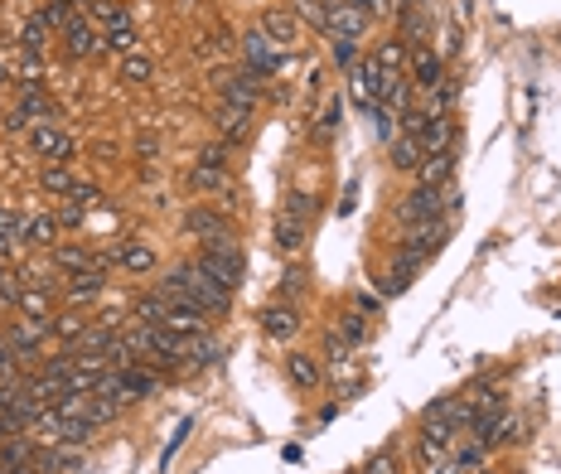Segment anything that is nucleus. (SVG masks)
I'll return each instance as SVG.
<instances>
[{
  "instance_id": "obj_18",
  "label": "nucleus",
  "mask_w": 561,
  "mask_h": 474,
  "mask_svg": "<svg viewBox=\"0 0 561 474\" xmlns=\"http://www.w3.org/2000/svg\"><path fill=\"white\" fill-rule=\"evenodd\" d=\"M295 10H301V20H305V25H315V30H325V34H329L334 0H295Z\"/></svg>"
},
{
  "instance_id": "obj_43",
  "label": "nucleus",
  "mask_w": 561,
  "mask_h": 474,
  "mask_svg": "<svg viewBox=\"0 0 561 474\" xmlns=\"http://www.w3.org/2000/svg\"><path fill=\"white\" fill-rule=\"evenodd\" d=\"M344 339H349V343H358V339H363V319H358V315H349V319H344Z\"/></svg>"
},
{
  "instance_id": "obj_21",
  "label": "nucleus",
  "mask_w": 561,
  "mask_h": 474,
  "mask_svg": "<svg viewBox=\"0 0 561 474\" xmlns=\"http://www.w3.org/2000/svg\"><path fill=\"white\" fill-rule=\"evenodd\" d=\"M301 242H305V223L285 213V218L276 223V247H281V252H295V247H301Z\"/></svg>"
},
{
  "instance_id": "obj_39",
  "label": "nucleus",
  "mask_w": 561,
  "mask_h": 474,
  "mask_svg": "<svg viewBox=\"0 0 561 474\" xmlns=\"http://www.w3.org/2000/svg\"><path fill=\"white\" fill-rule=\"evenodd\" d=\"M334 63L353 68V39H334Z\"/></svg>"
},
{
  "instance_id": "obj_27",
  "label": "nucleus",
  "mask_w": 561,
  "mask_h": 474,
  "mask_svg": "<svg viewBox=\"0 0 561 474\" xmlns=\"http://www.w3.org/2000/svg\"><path fill=\"white\" fill-rule=\"evenodd\" d=\"M136 315L146 319V325H165V315H170V300H165V295L155 291V295H146V300L136 305Z\"/></svg>"
},
{
  "instance_id": "obj_12",
  "label": "nucleus",
  "mask_w": 561,
  "mask_h": 474,
  "mask_svg": "<svg viewBox=\"0 0 561 474\" xmlns=\"http://www.w3.org/2000/svg\"><path fill=\"white\" fill-rule=\"evenodd\" d=\"M416 140H421V150H426V156H436V150H446L450 146V122H446V116H426V126H421V136H416Z\"/></svg>"
},
{
  "instance_id": "obj_6",
  "label": "nucleus",
  "mask_w": 561,
  "mask_h": 474,
  "mask_svg": "<svg viewBox=\"0 0 561 474\" xmlns=\"http://www.w3.org/2000/svg\"><path fill=\"white\" fill-rule=\"evenodd\" d=\"M368 30V15L358 5H349V0H344V5H334V15H329V39H353L358 44V34Z\"/></svg>"
},
{
  "instance_id": "obj_1",
  "label": "nucleus",
  "mask_w": 561,
  "mask_h": 474,
  "mask_svg": "<svg viewBox=\"0 0 561 474\" xmlns=\"http://www.w3.org/2000/svg\"><path fill=\"white\" fill-rule=\"evenodd\" d=\"M199 267H204L223 291H237V286H242V276H247V262H242V252H237L233 242L204 247V252H199Z\"/></svg>"
},
{
  "instance_id": "obj_9",
  "label": "nucleus",
  "mask_w": 561,
  "mask_h": 474,
  "mask_svg": "<svg viewBox=\"0 0 561 474\" xmlns=\"http://www.w3.org/2000/svg\"><path fill=\"white\" fill-rule=\"evenodd\" d=\"M165 329H174V334H184V339H199L208 325H204V310H199V305H170Z\"/></svg>"
},
{
  "instance_id": "obj_31",
  "label": "nucleus",
  "mask_w": 561,
  "mask_h": 474,
  "mask_svg": "<svg viewBox=\"0 0 561 474\" xmlns=\"http://www.w3.org/2000/svg\"><path fill=\"white\" fill-rule=\"evenodd\" d=\"M416 82H421V88H436V82H440V58L436 54L416 58Z\"/></svg>"
},
{
  "instance_id": "obj_26",
  "label": "nucleus",
  "mask_w": 561,
  "mask_h": 474,
  "mask_svg": "<svg viewBox=\"0 0 561 474\" xmlns=\"http://www.w3.org/2000/svg\"><path fill=\"white\" fill-rule=\"evenodd\" d=\"M150 73L155 68H150L146 54H126L122 58V82H150Z\"/></svg>"
},
{
  "instance_id": "obj_35",
  "label": "nucleus",
  "mask_w": 561,
  "mask_h": 474,
  "mask_svg": "<svg viewBox=\"0 0 561 474\" xmlns=\"http://www.w3.org/2000/svg\"><path fill=\"white\" fill-rule=\"evenodd\" d=\"M20 116H54V102L39 97V92H30V97L20 102Z\"/></svg>"
},
{
  "instance_id": "obj_32",
  "label": "nucleus",
  "mask_w": 561,
  "mask_h": 474,
  "mask_svg": "<svg viewBox=\"0 0 561 474\" xmlns=\"http://www.w3.org/2000/svg\"><path fill=\"white\" fill-rule=\"evenodd\" d=\"M412 271H416V267H407V262H402V267H392L387 276H383V291H387V295H402V291L412 286Z\"/></svg>"
},
{
  "instance_id": "obj_40",
  "label": "nucleus",
  "mask_w": 561,
  "mask_h": 474,
  "mask_svg": "<svg viewBox=\"0 0 561 474\" xmlns=\"http://www.w3.org/2000/svg\"><path fill=\"white\" fill-rule=\"evenodd\" d=\"M73 204H78V208L98 204V184H73Z\"/></svg>"
},
{
  "instance_id": "obj_2",
  "label": "nucleus",
  "mask_w": 561,
  "mask_h": 474,
  "mask_svg": "<svg viewBox=\"0 0 561 474\" xmlns=\"http://www.w3.org/2000/svg\"><path fill=\"white\" fill-rule=\"evenodd\" d=\"M460 199L450 194V189H436V184H416V194L402 204V223L407 228H416V223H436L440 208H455Z\"/></svg>"
},
{
  "instance_id": "obj_25",
  "label": "nucleus",
  "mask_w": 561,
  "mask_h": 474,
  "mask_svg": "<svg viewBox=\"0 0 561 474\" xmlns=\"http://www.w3.org/2000/svg\"><path fill=\"white\" fill-rule=\"evenodd\" d=\"M247 122H252V112H242V106H223V136H228V140H242Z\"/></svg>"
},
{
  "instance_id": "obj_13",
  "label": "nucleus",
  "mask_w": 561,
  "mask_h": 474,
  "mask_svg": "<svg viewBox=\"0 0 561 474\" xmlns=\"http://www.w3.org/2000/svg\"><path fill=\"white\" fill-rule=\"evenodd\" d=\"M450 170H455V156H450V150H436V156H426L421 160V170H416V174H421V184H446L450 180Z\"/></svg>"
},
{
  "instance_id": "obj_20",
  "label": "nucleus",
  "mask_w": 561,
  "mask_h": 474,
  "mask_svg": "<svg viewBox=\"0 0 561 474\" xmlns=\"http://www.w3.org/2000/svg\"><path fill=\"white\" fill-rule=\"evenodd\" d=\"M15 305H20V310H25L30 319H44V325H54V319H49V291H20Z\"/></svg>"
},
{
  "instance_id": "obj_24",
  "label": "nucleus",
  "mask_w": 561,
  "mask_h": 474,
  "mask_svg": "<svg viewBox=\"0 0 561 474\" xmlns=\"http://www.w3.org/2000/svg\"><path fill=\"white\" fill-rule=\"evenodd\" d=\"M54 237H58L54 218H30L25 223V242H34V247H54Z\"/></svg>"
},
{
  "instance_id": "obj_17",
  "label": "nucleus",
  "mask_w": 561,
  "mask_h": 474,
  "mask_svg": "<svg viewBox=\"0 0 561 474\" xmlns=\"http://www.w3.org/2000/svg\"><path fill=\"white\" fill-rule=\"evenodd\" d=\"M102 286L106 281L98 276V271L82 267V271H73V281H68V295H73V300H92V295H102Z\"/></svg>"
},
{
  "instance_id": "obj_38",
  "label": "nucleus",
  "mask_w": 561,
  "mask_h": 474,
  "mask_svg": "<svg viewBox=\"0 0 561 474\" xmlns=\"http://www.w3.org/2000/svg\"><path fill=\"white\" fill-rule=\"evenodd\" d=\"M363 474H397V460H392V455H373L363 465Z\"/></svg>"
},
{
  "instance_id": "obj_5",
  "label": "nucleus",
  "mask_w": 561,
  "mask_h": 474,
  "mask_svg": "<svg viewBox=\"0 0 561 474\" xmlns=\"http://www.w3.org/2000/svg\"><path fill=\"white\" fill-rule=\"evenodd\" d=\"M30 146H34V150H39V156H44V160H54V165H64L68 156H73V140H68L64 131H58V126H54V122L34 126V131H30Z\"/></svg>"
},
{
  "instance_id": "obj_42",
  "label": "nucleus",
  "mask_w": 561,
  "mask_h": 474,
  "mask_svg": "<svg viewBox=\"0 0 561 474\" xmlns=\"http://www.w3.org/2000/svg\"><path fill=\"white\" fill-rule=\"evenodd\" d=\"M285 213L305 223V213H310V199H305V194H291V199H285Z\"/></svg>"
},
{
  "instance_id": "obj_3",
  "label": "nucleus",
  "mask_w": 561,
  "mask_h": 474,
  "mask_svg": "<svg viewBox=\"0 0 561 474\" xmlns=\"http://www.w3.org/2000/svg\"><path fill=\"white\" fill-rule=\"evenodd\" d=\"M440 247H446V223H416L407 233V242H402V262L407 267H421L426 257H436Z\"/></svg>"
},
{
  "instance_id": "obj_14",
  "label": "nucleus",
  "mask_w": 561,
  "mask_h": 474,
  "mask_svg": "<svg viewBox=\"0 0 561 474\" xmlns=\"http://www.w3.org/2000/svg\"><path fill=\"white\" fill-rule=\"evenodd\" d=\"M30 465H34V450L20 441V436L0 441V474H5V470H30Z\"/></svg>"
},
{
  "instance_id": "obj_28",
  "label": "nucleus",
  "mask_w": 561,
  "mask_h": 474,
  "mask_svg": "<svg viewBox=\"0 0 561 474\" xmlns=\"http://www.w3.org/2000/svg\"><path fill=\"white\" fill-rule=\"evenodd\" d=\"M15 237H25V218H20L15 208H0V252H5Z\"/></svg>"
},
{
  "instance_id": "obj_10",
  "label": "nucleus",
  "mask_w": 561,
  "mask_h": 474,
  "mask_svg": "<svg viewBox=\"0 0 561 474\" xmlns=\"http://www.w3.org/2000/svg\"><path fill=\"white\" fill-rule=\"evenodd\" d=\"M261 34H267L271 44H276V49H285V44H295V20L285 15V10H267V15H261Z\"/></svg>"
},
{
  "instance_id": "obj_29",
  "label": "nucleus",
  "mask_w": 561,
  "mask_h": 474,
  "mask_svg": "<svg viewBox=\"0 0 561 474\" xmlns=\"http://www.w3.org/2000/svg\"><path fill=\"white\" fill-rule=\"evenodd\" d=\"M102 49H112V54H136V34H131V25H112V34L102 39Z\"/></svg>"
},
{
  "instance_id": "obj_30",
  "label": "nucleus",
  "mask_w": 561,
  "mask_h": 474,
  "mask_svg": "<svg viewBox=\"0 0 561 474\" xmlns=\"http://www.w3.org/2000/svg\"><path fill=\"white\" fill-rule=\"evenodd\" d=\"M44 189H49V194H73V174H68L64 165H49V170H44Z\"/></svg>"
},
{
  "instance_id": "obj_44",
  "label": "nucleus",
  "mask_w": 561,
  "mask_h": 474,
  "mask_svg": "<svg viewBox=\"0 0 561 474\" xmlns=\"http://www.w3.org/2000/svg\"><path fill=\"white\" fill-rule=\"evenodd\" d=\"M349 5H363V15H387V0H349Z\"/></svg>"
},
{
  "instance_id": "obj_11",
  "label": "nucleus",
  "mask_w": 561,
  "mask_h": 474,
  "mask_svg": "<svg viewBox=\"0 0 561 474\" xmlns=\"http://www.w3.org/2000/svg\"><path fill=\"white\" fill-rule=\"evenodd\" d=\"M261 329H267V339H291L295 329H301V319H295L291 305H271V310L261 315Z\"/></svg>"
},
{
  "instance_id": "obj_7",
  "label": "nucleus",
  "mask_w": 561,
  "mask_h": 474,
  "mask_svg": "<svg viewBox=\"0 0 561 474\" xmlns=\"http://www.w3.org/2000/svg\"><path fill=\"white\" fill-rule=\"evenodd\" d=\"M64 49H68V58H88V54H98V49H102V39L88 30V20H78V15H73V20L64 25Z\"/></svg>"
},
{
  "instance_id": "obj_33",
  "label": "nucleus",
  "mask_w": 561,
  "mask_h": 474,
  "mask_svg": "<svg viewBox=\"0 0 561 474\" xmlns=\"http://www.w3.org/2000/svg\"><path fill=\"white\" fill-rule=\"evenodd\" d=\"M44 30H49V25H44V15L34 10L30 25H25V49H30V54H39V49H44Z\"/></svg>"
},
{
  "instance_id": "obj_41",
  "label": "nucleus",
  "mask_w": 561,
  "mask_h": 474,
  "mask_svg": "<svg viewBox=\"0 0 561 474\" xmlns=\"http://www.w3.org/2000/svg\"><path fill=\"white\" fill-rule=\"evenodd\" d=\"M98 15L106 25H122V5H116V0H98Z\"/></svg>"
},
{
  "instance_id": "obj_19",
  "label": "nucleus",
  "mask_w": 561,
  "mask_h": 474,
  "mask_svg": "<svg viewBox=\"0 0 561 474\" xmlns=\"http://www.w3.org/2000/svg\"><path fill=\"white\" fill-rule=\"evenodd\" d=\"M122 267L136 271V276H146V271H155V252L146 242H131V247H122Z\"/></svg>"
},
{
  "instance_id": "obj_34",
  "label": "nucleus",
  "mask_w": 561,
  "mask_h": 474,
  "mask_svg": "<svg viewBox=\"0 0 561 474\" xmlns=\"http://www.w3.org/2000/svg\"><path fill=\"white\" fill-rule=\"evenodd\" d=\"M189 184H194V189H223V170H213V165H194Z\"/></svg>"
},
{
  "instance_id": "obj_37",
  "label": "nucleus",
  "mask_w": 561,
  "mask_h": 474,
  "mask_svg": "<svg viewBox=\"0 0 561 474\" xmlns=\"http://www.w3.org/2000/svg\"><path fill=\"white\" fill-rule=\"evenodd\" d=\"M54 329H58L64 339H78V334H82V315H64V319H54Z\"/></svg>"
},
{
  "instance_id": "obj_16",
  "label": "nucleus",
  "mask_w": 561,
  "mask_h": 474,
  "mask_svg": "<svg viewBox=\"0 0 561 474\" xmlns=\"http://www.w3.org/2000/svg\"><path fill=\"white\" fill-rule=\"evenodd\" d=\"M416 156H426V150H421V140H416V136L402 131L397 140H392V165H397V170H416V165H421Z\"/></svg>"
},
{
  "instance_id": "obj_22",
  "label": "nucleus",
  "mask_w": 561,
  "mask_h": 474,
  "mask_svg": "<svg viewBox=\"0 0 561 474\" xmlns=\"http://www.w3.org/2000/svg\"><path fill=\"white\" fill-rule=\"evenodd\" d=\"M402 58H407V49H402L397 39H387L383 49L373 54V63H378V73H383V78H392V73H402Z\"/></svg>"
},
{
  "instance_id": "obj_36",
  "label": "nucleus",
  "mask_w": 561,
  "mask_h": 474,
  "mask_svg": "<svg viewBox=\"0 0 561 474\" xmlns=\"http://www.w3.org/2000/svg\"><path fill=\"white\" fill-rule=\"evenodd\" d=\"M54 262L64 271H82L88 267V252H78V247H64V252H54Z\"/></svg>"
},
{
  "instance_id": "obj_4",
  "label": "nucleus",
  "mask_w": 561,
  "mask_h": 474,
  "mask_svg": "<svg viewBox=\"0 0 561 474\" xmlns=\"http://www.w3.org/2000/svg\"><path fill=\"white\" fill-rule=\"evenodd\" d=\"M184 233L189 237H208V247H223V242H233V228H228V218H218L213 208H189L184 213Z\"/></svg>"
},
{
  "instance_id": "obj_15",
  "label": "nucleus",
  "mask_w": 561,
  "mask_h": 474,
  "mask_svg": "<svg viewBox=\"0 0 561 474\" xmlns=\"http://www.w3.org/2000/svg\"><path fill=\"white\" fill-rule=\"evenodd\" d=\"M285 373H291V383H295V387H315V383H319V363H315V353H291V359H285Z\"/></svg>"
},
{
  "instance_id": "obj_8",
  "label": "nucleus",
  "mask_w": 561,
  "mask_h": 474,
  "mask_svg": "<svg viewBox=\"0 0 561 474\" xmlns=\"http://www.w3.org/2000/svg\"><path fill=\"white\" fill-rule=\"evenodd\" d=\"M223 106H242V112H252V106H257V73L223 78Z\"/></svg>"
},
{
  "instance_id": "obj_23",
  "label": "nucleus",
  "mask_w": 561,
  "mask_h": 474,
  "mask_svg": "<svg viewBox=\"0 0 561 474\" xmlns=\"http://www.w3.org/2000/svg\"><path fill=\"white\" fill-rule=\"evenodd\" d=\"M122 383H126V397H150L155 393V373H146V368H122Z\"/></svg>"
}]
</instances>
